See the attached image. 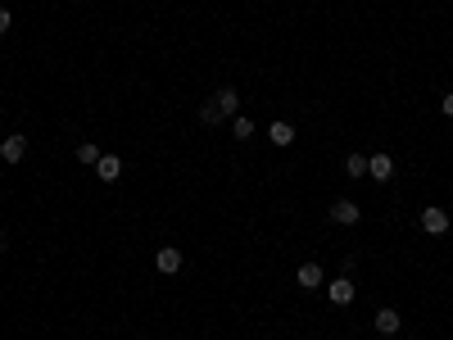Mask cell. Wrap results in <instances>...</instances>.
<instances>
[{
    "mask_svg": "<svg viewBox=\"0 0 453 340\" xmlns=\"http://www.w3.org/2000/svg\"><path fill=\"white\" fill-rule=\"evenodd\" d=\"M182 250H177V245H159V250H154V268H159L163 277H173V273H182Z\"/></svg>",
    "mask_w": 453,
    "mask_h": 340,
    "instance_id": "1",
    "label": "cell"
},
{
    "mask_svg": "<svg viewBox=\"0 0 453 340\" xmlns=\"http://www.w3.org/2000/svg\"><path fill=\"white\" fill-rule=\"evenodd\" d=\"M354 295H358V286L349 281V277H335V281H326V299H331L335 308H345V304H354Z\"/></svg>",
    "mask_w": 453,
    "mask_h": 340,
    "instance_id": "2",
    "label": "cell"
},
{
    "mask_svg": "<svg viewBox=\"0 0 453 340\" xmlns=\"http://www.w3.org/2000/svg\"><path fill=\"white\" fill-rule=\"evenodd\" d=\"M372 327H377L381 336H399V331H403V313H399V308H377Z\"/></svg>",
    "mask_w": 453,
    "mask_h": 340,
    "instance_id": "3",
    "label": "cell"
},
{
    "mask_svg": "<svg viewBox=\"0 0 453 340\" xmlns=\"http://www.w3.org/2000/svg\"><path fill=\"white\" fill-rule=\"evenodd\" d=\"M421 231H426V236H444V231H449V213H444V209H421Z\"/></svg>",
    "mask_w": 453,
    "mask_h": 340,
    "instance_id": "4",
    "label": "cell"
},
{
    "mask_svg": "<svg viewBox=\"0 0 453 340\" xmlns=\"http://www.w3.org/2000/svg\"><path fill=\"white\" fill-rule=\"evenodd\" d=\"M23 154H28V136H5V141H0V159H5V164H23Z\"/></svg>",
    "mask_w": 453,
    "mask_h": 340,
    "instance_id": "5",
    "label": "cell"
},
{
    "mask_svg": "<svg viewBox=\"0 0 453 340\" xmlns=\"http://www.w3.org/2000/svg\"><path fill=\"white\" fill-rule=\"evenodd\" d=\"M358 218H363V209H358L354 200H335L331 204V222H340V227H354Z\"/></svg>",
    "mask_w": 453,
    "mask_h": 340,
    "instance_id": "6",
    "label": "cell"
},
{
    "mask_svg": "<svg viewBox=\"0 0 453 340\" xmlns=\"http://www.w3.org/2000/svg\"><path fill=\"white\" fill-rule=\"evenodd\" d=\"M367 177H372V182H390V177H394V159H390V154H372V159H367Z\"/></svg>",
    "mask_w": 453,
    "mask_h": 340,
    "instance_id": "7",
    "label": "cell"
},
{
    "mask_svg": "<svg viewBox=\"0 0 453 340\" xmlns=\"http://www.w3.org/2000/svg\"><path fill=\"white\" fill-rule=\"evenodd\" d=\"M96 177L114 187V182L123 177V159H118V154H100V164H96Z\"/></svg>",
    "mask_w": 453,
    "mask_h": 340,
    "instance_id": "8",
    "label": "cell"
},
{
    "mask_svg": "<svg viewBox=\"0 0 453 340\" xmlns=\"http://www.w3.org/2000/svg\"><path fill=\"white\" fill-rule=\"evenodd\" d=\"M268 141L286 150V145L295 141V127H291V123H286V118H277V123H272V127H268Z\"/></svg>",
    "mask_w": 453,
    "mask_h": 340,
    "instance_id": "9",
    "label": "cell"
},
{
    "mask_svg": "<svg viewBox=\"0 0 453 340\" xmlns=\"http://www.w3.org/2000/svg\"><path fill=\"white\" fill-rule=\"evenodd\" d=\"M322 286V264H299V290H317Z\"/></svg>",
    "mask_w": 453,
    "mask_h": 340,
    "instance_id": "10",
    "label": "cell"
},
{
    "mask_svg": "<svg viewBox=\"0 0 453 340\" xmlns=\"http://www.w3.org/2000/svg\"><path fill=\"white\" fill-rule=\"evenodd\" d=\"M213 100L222 105V114H226V118H236V114H240V96H236V87H222Z\"/></svg>",
    "mask_w": 453,
    "mask_h": 340,
    "instance_id": "11",
    "label": "cell"
},
{
    "mask_svg": "<svg viewBox=\"0 0 453 340\" xmlns=\"http://www.w3.org/2000/svg\"><path fill=\"white\" fill-rule=\"evenodd\" d=\"M222 118H226V114H222V105H218V100H204V105H200V123H204V127H218Z\"/></svg>",
    "mask_w": 453,
    "mask_h": 340,
    "instance_id": "12",
    "label": "cell"
},
{
    "mask_svg": "<svg viewBox=\"0 0 453 340\" xmlns=\"http://www.w3.org/2000/svg\"><path fill=\"white\" fill-rule=\"evenodd\" d=\"M77 164H82V168H96L100 164V150L91 141H82V145H77Z\"/></svg>",
    "mask_w": 453,
    "mask_h": 340,
    "instance_id": "13",
    "label": "cell"
},
{
    "mask_svg": "<svg viewBox=\"0 0 453 340\" xmlns=\"http://www.w3.org/2000/svg\"><path fill=\"white\" fill-rule=\"evenodd\" d=\"M231 136H236V141H249V136H254V123L236 114V118H231Z\"/></svg>",
    "mask_w": 453,
    "mask_h": 340,
    "instance_id": "14",
    "label": "cell"
},
{
    "mask_svg": "<svg viewBox=\"0 0 453 340\" xmlns=\"http://www.w3.org/2000/svg\"><path fill=\"white\" fill-rule=\"evenodd\" d=\"M345 173L349 177H367V154H349V159H345Z\"/></svg>",
    "mask_w": 453,
    "mask_h": 340,
    "instance_id": "15",
    "label": "cell"
},
{
    "mask_svg": "<svg viewBox=\"0 0 453 340\" xmlns=\"http://www.w3.org/2000/svg\"><path fill=\"white\" fill-rule=\"evenodd\" d=\"M10 28H14V19H10V10H5V5H0V36L10 32Z\"/></svg>",
    "mask_w": 453,
    "mask_h": 340,
    "instance_id": "16",
    "label": "cell"
},
{
    "mask_svg": "<svg viewBox=\"0 0 453 340\" xmlns=\"http://www.w3.org/2000/svg\"><path fill=\"white\" fill-rule=\"evenodd\" d=\"M440 109H444V118H453V91H444V100H440Z\"/></svg>",
    "mask_w": 453,
    "mask_h": 340,
    "instance_id": "17",
    "label": "cell"
},
{
    "mask_svg": "<svg viewBox=\"0 0 453 340\" xmlns=\"http://www.w3.org/2000/svg\"><path fill=\"white\" fill-rule=\"evenodd\" d=\"M0 254H5V241H0Z\"/></svg>",
    "mask_w": 453,
    "mask_h": 340,
    "instance_id": "18",
    "label": "cell"
},
{
    "mask_svg": "<svg viewBox=\"0 0 453 340\" xmlns=\"http://www.w3.org/2000/svg\"><path fill=\"white\" fill-rule=\"evenodd\" d=\"M73 5H82V0H73Z\"/></svg>",
    "mask_w": 453,
    "mask_h": 340,
    "instance_id": "19",
    "label": "cell"
},
{
    "mask_svg": "<svg viewBox=\"0 0 453 340\" xmlns=\"http://www.w3.org/2000/svg\"><path fill=\"white\" fill-rule=\"evenodd\" d=\"M449 231H453V227H449Z\"/></svg>",
    "mask_w": 453,
    "mask_h": 340,
    "instance_id": "20",
    "label": "cell"
}]
</instances>
